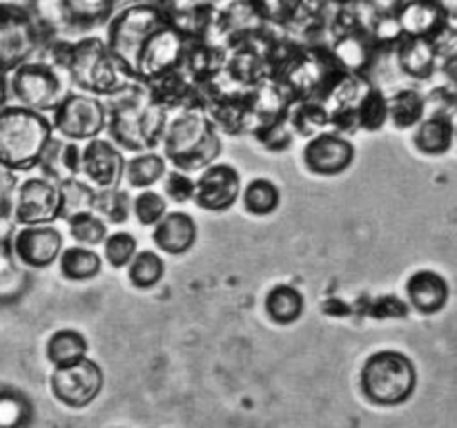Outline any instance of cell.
<instances>
[{"label": "cell", "mask_w": 457, "mask_h": 428, "mask_svg": "<svg viewBox=\"0 0 457 428\" xmlns=\"http://www.w3.org/2000/svg\"><path fill=\"white\" fill-rule=\"evenodd\" d=\"M16 190H18L16 174L0 168V221H9V217H12Z\"/></svg>", "instance_id": "ee69618b"}, {"label": "cell", "mask_w": 457, "mask_h": 428, "mask_svg": "<svg viewBox=\"0 0 457 428\" xmlns=\"http://www.w3.org/2000/svg\"><path fill=\"white\" fill-rule=\"evenodd\" d=\"M52 136L54 128L47 114L21 105L0 107V168L13 174L38 168Z\"/></svg>", "instance_id": "3957f363"}, {"label": "cell", "mask_w": 457, "mask_h": 428, "mask_svg": "<svg viewBox=\"0 0 457 428\" xmlns=\"http://www.w3.org/2000/svg\"><path fill=\"white\" fill-rule=\"evenodd\" d=\"M386 101L388 120L397 129L415 128V125L422 123L424 114H427V101H424V94H420L418 89H397Z\"/></svg>", "instance_id": "4316f807"}, {"label": "cell", "mask_w": 457, "mask_h": 428, "mask_svg": "<svg viewBox=\"0 0 457 428\" xmlns=\"http://www.w3.org/2000/svg\"><path fill=\"white\" fill-rule=\"evenodd\" d=\"M409 303L422 315H436L449 303V284L436 270H418L406 281Z\"/></svg>", "instance_id": "d6986e66"}, {"label": "cell", "mask_w": 457, "mask_h": 428, "mask_svg": "<svg viewBox=\"0 0 457 428\" xmlns=\"http://www.w3.org/2000/svg\"><path fill=\"white\" fill-rule=\"evenodd\" d=\"M49 383H52L54 397L61 404L70 408H85L101 395L105 374L96 361L85 357L79 364H71L67 368H54Z\"/></svg>", "instance_id": "8fae6325"}, {"label": "cell", "mask_w": 457, "mask_h": 428, "mask_svg": "<svg viewBox=\"0 0 457 428\" xmlns=\"http://www.w3.org/2000/svg\"><path fill=\"white\" fill-rule=\"evenodd\" d=\"M455 143H457V128H455Z\"/></svg>", "instance_id": "c3c4849f"}, {"label": "cell", "mask_w": 457, "mask_h": 428, "mask_svg": "<svg viewBox=\"0 0 457 428\" xmlns=\"http://www.w3.org/2000/svg\"><path fill=\"white\" fill-rule=\"evenodd\" d=\"M128 275L137 288H154L163 279L165 263L161 254H156L154 250H138L137 257L129 261Z\"/></svg>", "instance_id": "836d02e7"}, {"label": "cell", "mask_w": 457, "mask_h": 428, "mask_svg": "<svg viewBox=\"0 0 457 428\" xmlns=\"http://www.w3.org/2000/svg\"><path fill=\"white\" fill-rule=\"evenodd\" d=\"M361 392L378 406H400L413 397L418 368L400 350H378L364 361L360 374Z\"/></svg>", "instance_id": "8992f818"}, {"label": "cell", "mask_w": 457, "mask_h": 428, "mask_svg": "<svg viewBox=\"0 0 457 428\" xmlns=\"http://www.w3.org/2000/svg\"><path fill=\"white\" fill-rule=\"evenodd\" d=\"M62 252V235L54 226L21 227L12 236V254L27 268H49Z\"/></svg>", "instance_id": "2e32d148"}, {"label": "cell", "mask_w": 457, "mask_h": 428, "mask_svg": "<svg viewBox=\"0 0 457 428\" xmlns=\"http://www.w3.org/2000/svg\"><path fill=\"white\" fill-rule=\"evenodd\" d=\"M103 250H105V261L112 268H125L129 266L138 252V241L137 236L129 232H112L107 239L103 241Z\"/></svg>", "instance_id": "74e56055"}, {"label": "cell", "mask_w": 457, "mask_h": 428, "mask_svg": "<svg viewBox=\"0 0 457 428\" xmlns=\"http://www.w3.org/2000/svg\"><path fill=\"white\" fill-rule=\"evenodd\" d=\"M168 25L161 4H128L120 7L107 22L105 45L112 56L120 62L125 71L137 80L138 54L154 31Z\"/></svg>", "instance_id": "5b68a950"}, {"label": "cell", "mask_w": 457, "mask_h": 428, "mask_svg": "<svg viewBox=\"0 0 457 428\" xmlns=\"http://www.w3.org/2000/svg\"><path fill=\"white\" fill-rule=\"evenodd\" d=\"M38 168L43 169V178L52 183H65L70 178L80 177V145L65 141L61 136H52L40 156Z\"/></svg>", "instance_id": "7402d4cb"}, {"label": "cell", "mask_w": 457, "mask_h": 428, "mask_svg": "<svg viewBox=\"0 0 457 428\" xmlns=\"http://www.w3.org/2000/svg\"><path fill=\"white\" fill-rule=\"evenodd\" d=\"M415 147H418L422 154L428 156H440L446 154L451 150V145L455 143V123L453 119H446V116H428L422 123L418 125V132H415Z\"/></svg>", "instance_id": "cb8c5ba5"}, {"label": "cell", "mask_w": 457, "mask_h": 428, "mask_svg": "<svg viewBox=\"0 0 457 428\" xmlns=\"http://www.w3.org/2000/svg\"><path fill=\"white\" fill-rule=\"evenodd\" d=\"M58 194H61V218H71L76 214L94 212L96 203V187L89 185L83 178H70L65 183H58Z\"/></svg>", "instance_id": "4dcf8cb0"}, {"label": "cell", "mask_w": 457, "mask_h": 428, "mask_svg": "<svg viewBox=\"0 0 457 428\" xmlns=\"http://www.w3.org/2000/svg\"><path fill=\"white\" fill-rule=\"evenodd\" d=\"M40 47L43 34L29 4L0 3V76L34 61Z\"/></svg>", "instance_id": "ba28073f"}, {"label": "cell", "mask_w": 457, "mask_h": 428, "mask_svg": "<svg viewBox=\"0 0 457 428\" xmlns=\"http://www.w3.org/2000/svg\"><path fill=\"white\" fill-rule=\"evenodd\" d=\"M370 315L378 317V319H402V317L409 315V303L402 301L400 297H393V294H388V297H382L378 299V301L373 303V308H370Z\"/></svg>", "instance_id": "f6af8a7d"}, {"label": "cell", "mask_w": 457, "mask_h": 428, "mask_svg": "<svg viewBox=\"0 0 457 428\" xmlns=\"http://www.w3.org/2000/svg\"><path fill=\"white\" fill-rule=\"evenodd\" d=\"M161 143L165 159L183 174L210 168L221 156V136L205 111H179L170 119Z\"/></svg>", "instance_id": "277c9868"}, {"label": "cell", "mask_w": 457, "mask_h": 428, "mask_svg": "<svg viewBox=\"0 0 457 428\" xmlns=\"http://www.w3.org/2000/svg\"><path fill=\"white\" fill-rule=\"evenodd\" d=\"M27 404L16 392H0V428H16L25 422Z\"/></svg>", "instance_id": "60d3db41"}, {"label": "cell", "mask_w": 457, "mask_h": 428, "mask_svg": "<svg viewBox=\"0 0 457 428\" xmlns=\"http://www.w3.org/2000/svg\"><path fill=\"white\" fill-rule=\"evenodd\" d=\"M43 52L49 62L61 67L70 76V83L89 96L110 98L134 80L112 56L105 40L98 36H80L79 40H49L38 54Z\"/></svg>", "instance_id": "6da1fadb"}, {"label": "cell", "mask_w": 457, "mask_h": 428, "mask_svg": "<svg viewBox=\"0 0 457 428\" xmlns=\"http://www.w3.org/2000/svg\"><path fill=\"white\" fill-rule=\"evenodd\" d=\"M132 212L138 218L141 226L154 227L161 218L168 214V201L154 190H143L141 194L134 196L132 201Z\"/></svg>", "instance_id": "f35d334b"}, {"label": "cell", "mask_w": 457, "mask_h": 428, "mask_svg": "<svg viewBox=\"0 0 457 428\" xmlns=\"http://www.w3.org/2000/svg\"><path fill=\"white\" fill-rule=\"evenodd\" d=\"M424 101H427V110L428 107L433 110V116L453 119V114H457V89L436 87L428 96H424Z\"/></svg>", "instance_id": "7bdbcfd3"}, {"label": "cell", "mask_w": 457, "mask_h": 428, "mask_svg": "<svg viewBox=\"0 0 457 428\" xmlns=\"http://www.w3.org/2000/svg\"><path fill=\"white\" fill-rule=\"evenodd\" d=\"M67 227H70V235L74 236L83 248L98 245L107 239V223L103 221L101 217H96L94 212H83L67 218Z\"/></svg>", "instance_id": "8d00e7d4"}, {"label": "cell", "mask_w": 457, "mask_h": 428, "mask_svg": "<svg viewBox=\"0 0 457 428\" xmlns=\"http://www.w3.org/2000/svg\"><path fill=\"white\" fill-rule=\"evenodd\" d=\"M80 177L89 181L96 190L119 187L125 178V156L105 138H94L80 147Z\"/></svg>", "instance_id": "4fadbf2b"}, {"label": "cell", "mask_w": 457, "mask_h": 428, "mask_svg": "<svg viewBox=\"0 0 457 428\" xmlns=\"http://www.w3.org/2000/svg\"><path fill=\"white\" fill-rule=\"evenodd\" d=\"M161 12L165 13L168 25L187 43L208 40L214 16H217V9L205 3H163Z\"/></svg>", "instance_id": "ac0fdd59"}, {"label": "cell", "mask_w": 457, "mask_h": 428, "mask_svg": "<svg viewBox=\"0 0 457 428\" xmlns=\"http://www.w3.org/2000/svg\"><path fill=\"white\" fill-rule=\"evenodd\" d=\"M241 196V177L230 163H214L196 178L195 201L210 212H226Z\"/></svg>", "instance_id": "5bb4252c"}, {"label": "cell", "mask_w": 457, "mask_h": 428, "mask_svg": "<svg viewBox=\"0 0 457 428\" xmlns=\"http://www.w3.org/2000/svg\"><path fill=\"white\" fill-rule=\"evenodd\" d=\"M370 92V83L361 74H342L330 87L326 103H333V110H357Z\"/></svg>", "instance_id": "d6a6232c"}, {"label": "cell", "mask_w": 457, "mask_h": 428, "mask_svg": "<svg viewBox=\"0 0 457 428\" xmlns=\"http://www.w3.org/2000/svg\"><path fill=\"white\" fill-rule=\"evenodd\" d=\"M94 214L103 221L125 223L132 214V199L120 187L112 190H96V203H94Z\"/></svg>", "instance_id": "e575fe53"}, {"label": "cell", "mask_w": 457, "mask_h": 428, "mask_svg": "<svg viewBox=\"0 0 457 428\" xmlns=\"http://www.w3.org/2000/svg\"><path fill=\"white\" fill-rule=\"evenodd\" d=\"M333 61L337 62V67L346 74H361L369 70L373 56L378 54L370 34L366 29L361 31H351V34H342L333 40Z\"/></svg>", "instance_id": "44dd1931"}, {"label": "cell", "mask_w": 457, "mask_h": 428, "mask_svg": "<svg viewBox=\"0 0 457 428\" xmlns=\"http://www.w3.org/2000/svg\"><path fill=\"white\" fill-rule=\"evenodd\" d=\"M402 34L411 38H427L437 43L449 29V9L437 3H400L393 7Z\"/></svg>", "instance_id": "e0dca14e"}, {"label": "cell", "mask_w": 457, "mask_h": 428, "mask_svg": "<svg viewBox=\"0 0 457 428\" xmlns=\"http://www.w3.org/2000/svg\"><path fill=\"white\" fill-rule=\"evenodd\" d=\"M355 160V145L346 136L335 132H321L303 147V163L312 174L335 177L346 172Z\"/></svg>", "instance_id": "9a60e30c"}, {"label": "cell", "mask_w": 457, "mask_h": 428, "mask_svg": "<svg viewBox=\"0 0 457 428\" xmlns=\"http://www.w3.org/2000/svg\"><path fill=\"white\" fill-rule=\"evenodd\" d=\"M67 87H70V76L43 56H36L34 61L18 67L7 80V89L16 98V105L38 114L45 111L54 114L62 98L70 94Z\"/></svg>", "instance_id": "52a82bcc"}, {"label": "cell", "mask_w": 457, "mask_h": 428, "mask_svg": "<svg viewBox=\"0 0 457 428\" xmlns=\"http://www.w3.org/2000/svg\"><path fill=\"white\" fill-rule=\"evenodd\" d=\"M52 128L65 141H94L107 129L105 101L83 92H70L54 110Z\"/></svg>", "instance_id": "9c48e42d"}, {"label": "cell", "mask_w": 457, "mask_h": 428, "mask_svg": "<svg viewBox=\"0 0 457 428\" xmlns=\"http://www.w3.org/2000/svg\"><path fill=\"white\" fill-rule=\"evenodd\" d=\"M357 120H360V129H369V132H378L386 125L388 101L382 89L370 87V92L357 107Z\"/></svg>", "instance_id": "d590c367"}, {"label": "cell", "mask_w": 457, "mask_h": 428, "mask_svg": "<svg viewBox=\"0 0 457 428\" xmlns=\"http://www.w3.org/2000/svg\"><path fill=\"white\" fill-rule=\"evenodd\" d=\"M303 306H306L303 294L299 292V288L288 284L272 285L268 290L266 299H263L266 315L275 324H293V321H297L303 315Z\"/></svg>", "instance_id": "d4e9b609"}, {"label": "cell", "mask_w": 457, "mask_h": 428, "mask_svg": "<svg viewBox=\"0 0 457 428\" xmlns=\"http://www.w3.org/2000/svg\"><path fill=\"white\" fill-rule=\"evenodd\" d=\"M12 217L21 227L52 226L61 218V194L56 183L43 177L22 181L13 199Z\"/></svg>", "instance_id": "30bf717a"}, {"label": "cell", "mask_w": 457, "mask_h": 428, "mask_svg": "<svg viewBox=\"0 0 457 428\" xmlns=\"http://www.w3.org/2000/svg\"><path fill=\"white\" fill-rule=\"evenodd\" d=\"M61 272L65 279L70 281H87L101 272L103 259L101 254L94 250L83 248V245H71V248H62L61 257Z\"/></svg>", "instance_id": "f1b7e54d"}, {"label": "cell", "mask_w": 457, "mask_h": 428, "mask_svg": "<svg viewBox=\"0 0 457 428\" xmlns=\"http://www.w3.org/2000/svg\"><path fill=\"white\" fill-rule=\"evenodd\" d=\"M196 235H199V227L192 214L179 210V212H168L156 223L152 241L156 248L168 254H186L196 243Z\"/></svg>", "instance_id": "ffe728a7"}, {"label": "cell", "mask_w": 457, "mask_h": 428, "mask_svg": "<svg viewBox=\"0 0 457 428\" xmlns=\"http://www.w3.org/2000/svg\"><path fill=\"white\" fill-rule=\"evenodd\" d=\"M165 177V156L159 152H143L125 160V178L137 190H147Z\"/></svg>", "instance_id": "f546056e"}, {"label": "cell", "mask_w": 457, "mask_h": 428, "mask_svg": "<svg viewBox=\"0 0 457 428\" xmlns=\"http://www.w3.org/2000/svg\"><path fill=\"white\" fill-rule=\"evenodd\" d=\"M7 94H9L7 80H4V76H0V107L7 105Z\"/></svg>", "instance_id": "7dc6e473"}, {"label": "cell", "mask_w": 457, "mask_h": 428, "mask_svg": "<svg viewBox=\"0 0 457 428\" xmlns=\"http://www.w3.org/2000/svg\"><path fill=\"white\" fill-rule=\"evenodd\" d=\"M107 107V132L112 143H119L129 152H152L163 141L168 128V110L152 101V94L145 83L125 85L114 96L105 98Z\"/></svg>", "instance_id": "7a4b0ae2"}, {"label": "cell", "mask_w": 457, "mask_h": 428, "mask_svg": "<svg viewBox=\"0 0 457 428\" xmlns=\"http://www.w3.org/2000/svg\"><path fill=\"white\" fill-rule=\"evenodd\" d=\"M186 49L187 40L183 38L181 34H177L170 25L154 31V34L147 38V43L143 45L141 54H138V83H154L161 76L181 70L183 58H186Z\"/></svg>", "instance_id": "7c38bea8"}, {"label": "cell", "mask_w": 457, "mask_h": 428, "mask_svg": "<svg viewBox=\"0 0 457 428\" xmlns=\"http://www.w3.org/2000/svg\"><path fill=\"white\" fill-rule=\"evenodd\" d=\"M195 190H196V181H192L190 174H183L179 169H172L165 178V192L172 201L177 203H186V201L195 199Z\"/></svg>", "instance_id": "b9f144b4"}, {"label": "cell", "mask_w": 457, "mask_h": 428, "mask_svg": "<svg viewBox=\"0 0 457 428\" xmlns=\"http://www.w3.org/2000/svg\"><path fill=\"white\" fill-rule=\"evenodd\" d=\"M442 71H445V76L451 80V83L457 85V49L445 58V62H442Z\"/></svg>", "instance_id": "bcb514c9"}, {"label": "cell", "mask_w": 457, "mask_h": 428, "mask_svg": "<svg viewBox=\"0 0 457 428\" xmlns=\"http://www.w3.org/2000/svg\"><path fill=\"white\" fill-rule=\"evenodd\" d=\"M241 201H244V208L250 214L266 217V214H272L279 208L281 190L270 178H253L245 185V190H241Z\"/></svg>", "instance_id": "1f68e13d"}, {"label": "cell", "mask_w": 457, "mask_h": 428, "mask_svg": "<svg viewBox=\"0 0 457 428\" xmlns=\"http://www.w3.org/2000/svg\"><path fill=\"white\" fill-rule=\"evenodd\" d=\"M87 350L89 343L85 334L71 328L56 330L47 342V359L52 361L54 368H67L71 364H79L80 359L87 357Z\"/></svg>", "instance_id": "484cf974"}, {"label": "cell", "mask_w": 457, "mask_h": 428, "mask_svg": "<svg viewBox=\"0 0 457 428\" xmlns=\"http://www.w3.org/2000/svg\"><path fill=\"white\" fill-rule=\"evenodd\" d=\"M254 136H257V141L262 143L263 147H268V150L281 152V150H288V147L293 145L295 132L290 129L288 116H286V119H279L275 120V123L266 125V128L257 129Z\"/></svg>", "instance_id": "ab89813d"}, {"label": "cell", "mask_w": 457, "mask_h": 428, "mask_svg": "<svg viewBox=\"0 0 457 428\" xmlns=\"http://www.w3.org/2000/svg\"><path fill=\"white\" fill-rule=\"evenodd\" d=\"M397 62H400L402 71L411 78L427 80L436 74L437 67V45L433 40L427 38H411V36H404V38L397 43Z\"/></svg>", "instance_id": "603a6c76"}, {"label": "cell", "mask_w": 457, "mask_h": 428, "mask_svg": "<svg viewBox=\"0 0 457 428\" xmlns=\"http://www.w3.org/2000/svg\"><path fill=\"white\" fill-rule=\"evenodd\" d=\"M288 125L295 134L311 141L317 134L326 132L330 125V111L320 101H297L288 110Z\"/></svg>", "instance_id": "83f0119b"}]
</instances>
